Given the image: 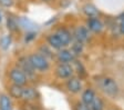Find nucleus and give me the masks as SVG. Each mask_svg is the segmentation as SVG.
<instances>
[{
	"label": "nucleus",
	"instance_id": "1",
	"mask_svg": "<svg viewBox=\"0 0 124 110\" xmlns=\"http://www.w3.org/2000/svg\"><path fill=\"white\" fill-rule=\"evenodd\" d=\"M99 87H100L101 91L110 98L117 97V94L120 92L117 82L111 77H102L99 80Z\"/></svg>",
	"mask_w": 124,
	"mask_h": 110
},
{
	"label": "nucleus",
	"instance_id": "11",
	"mask_svg": "<svg viewBox=\"0 0 124 110\" xmlns=\"http://www.w3.org/2000/svg\"><path fill=\"white\" fill-rule=\"evenodd\" d=\"M55 34L59 37V39L61 40V42L63 43V46H64L65 48H67L73 40L72 34H71L67 28H64V27H60V28H58L57 30H55Z\"/></svg>",
	"mask_w": 124,
	"mask_h": 110
},
{
	"label": "nucleus",
	"instance_id": "17",
	"mask_svg": "<svg viewBox=\"0 0 124 110\" xmlns=\"http://www.w3.org/2000/svg\"><path fill=\"white\" fill-rule=\"evenodd\" d=\"M72 66H73V69H74V72H77L78 77L80 79L86 77V69H85V67L83 66V63L81 62V61L75 59L72 62Z\"/></svg>",
	"mask_w": 124,
	"mask_h": 110
},
{
	"label": "nucleus",
	"instance_id": "22",
	"mask_svg": "<svg viewBox=\"0 0 124 110\" xmlns=\"http://www.w3.org/2000/svg\"><path fill=\"white\" fill-rule=\"evenodd\" d=\"M20 110H40V107H39V105L36 101L34 102L23 101L22 103H21Z\"/></svg>",
	"mask_w": 124,
	"mask_h": 110
},
{
	"label": "nucleus",
	"instance_id": "23",
	"mask_svg": "<svg viewBox=\"0 0 124 110\" xmlns=\"http://www.w3.org/2000/svg\"><path fill=\"white\" fill-rule=\"evenodd\" d=\"M11 41H12V39H11L10 36H3L2 38L0 39V47H1V49L7 50L8 48L10 47Z\"/></svg>",
	"mask_w": 124,
	"mask_h": 110
},
{
	"label": "nucleus",
	"instance_id": "29",
	"mask_svg": "<svg viewBox=\"0 0 124 110\" xmlns=\"http://www.w3.org/2000/svg\"><path fill=\"white\" fill-rule=\"evenodd\" d=\"M42 1H46V2H50V1H52V0H42Z\"/></svg>",
	"mask_w": 124,
	"mask_h": 110
},
{
	"label": "nucleus",
	"instance_id": "25",
	"mask_svg": "<svg viewBox=\"0 0 124 110\" xmlns=\"http://www.w3.org/2000/svg\"><path fill=\"white\" fill-rule=\"evenodd\" d=\"M73 109H74V110H91V108H90V106L83 103V102L80 100V101H77L74 103Z\"/></svg>",
	"mask_w": 124,
	"mask_h": 110
},
{
	"label": "nucleus",
	"instance_id": "19",
	"mask_svg": "<svg viewBox=\"0 0 124 110\" xmlns=\"http://www.w3.org/2000/svg\"><path fill=\"white\" fill-rule=\"evenodd\" d=\"M19 26L27 29L28 31H33L34 29H37V26L31 20H29L28 18H21L19 20Z\"/></svg>",
	"mask_w": 124,
	"mask_h": 110
},
{
	"label": "nucleus",
	"instance_id": "26",
	"mask_svg": "<svg viewBox=\"0 0 124 110\" xmlns=\"http://www.w3.org/2000/svg\"><path fill=\"white\" fill-rule=\"evenodd\" d=\"M117 28H119V31L121 34H124V16L120 17L117 19Z\"/></svg>",
	"mask_w": 124,
	"mask_h": 110
},
{
	"label": "nucleus",
	"instance_id": "27",
	"mask_svg": "<svg viewBox=\"0 0 124 110\" xmlns=\"http://www.w3.org/2000/svg\"><path fill=\"white\" fill-rule=\"evenodd\" d=\"M0 6L5 8H10L13 6V0H0Z\"/></svg>",
	"mask_w": 124,
	"mask_h": 110
},
{
	"label": "nucleus",
	"instance_id": "20",
	"mask_svg": "<svg viewBox=\"0 0 124 110\" xmlns=\"http://www.w3.org/2000/svg\"><path fill=\"white\" fill-rule=\"evenodd\" d=\"M71 50L73 51L75 56H79L83 52V50H84V43L81 41H78V40H74L72 42V46H71Z\"/></svg>",
	"mask_w": 124,
	"mask_h": 110
},
{
	"label": "nucleus",
	"instance_id": "13",
	"mask_svg": "<svg viewBox=\"0 0 124 110\" xmlns=\"http://www.w3.org/2000/svg\"><path fill=\"white\" fill-rule=\"evenodd\" d=\"M96 97V92L94 91L93 88H86L82 91V94H81V101L83 103L88 106H91L92 105V102L94 101Z\"/></svg>",
	"mask_w": 124,
	"mask_h": 110
},
{
	"label": "nucleus",
	"instance_id": "15",
	"mask_svg": "<svg viewBox=\"0 0 124 110\" xmlns=\"http://www.w3.org/2000/svg\"><path fill=\"white\" fill-rule=\"evenodd\" d=\"M82 11L88 18H99L100 11L93 3H85L82 7Z\"/></svg>",
	"mask_w": 124,
	"mask_h": 110
},
{
	"label": "nucleus",
	"instance_id": "28",
	"mask_svg": "<svg viewBox=\"0 0 124 110\" xmlns=\"http://www.w3.org/2000/svg\"><path fill=\"white\" fill-rule=\"evenodd\" d=\"M34 34H36V32L34 31H28V34H26V42H29L30 40H32L34 38Z\"/></svg>",
	"mask_w": 124,
	"mask_h": 110
},
{
	"label": "nucleus",
	"instance_id": "6",
	"mask_svg": "<svg viewBox=\"0 0 124 110\" xmlns=\"http://www.w3.org/2000/svg\"><path fill=\"white\" fill-rule=\"evenodd\" d=\"M65 88H67V90L70 93H72V94L80 93L83 90L82 79H80L79 77L72 76L71 78H69L65 81Z\"/></svg>",
	"mask_w": 124,
	"mask_h": 110
},
{
	"label": "nucleus",
	"instance_id": "21",
	"mask_svg": "<svg viewBox=\"0 0 124 110\" xmlns=\"http://www.w3.org/2000/svg\"><path fill=\"white\" fill-rule=\"evenodd\" d=\"M91 110H105V105H104L103 99L99 96H96L94 101L92 102V105L90 106Z\"/></svg>",
	"mask_w": 124,
	"mask_h": 110
},
{
	"label": "nucleus",
	"instance_id": "2",
	"mask_svg": "<svg viewBox=\"0 0 124 110\" xmlns=\"http://www.w3.org/2000/svg\"><path fill=\"white\" fill-rule=\"evenodd\" d=\"M29 60H30L31 65L33 67V69L37 72H46L50 69V60L40 52H34L30 53L28 56Z\"/></svg>",
	"mask_w": 124,
	"mask_h": 110
},
{
	"label": "nucleus",
	"instance_id": "8",
	"mask_svg": "<svg viewBox=\"0 0 124 110\" xmlns=\"http://www.w3.org/2000/svg\"><path fill=\"white\" fill-rule=\"evenodd\" d=\"M39 98H40V94H39L38 90H37L34 87H31V86L23 87L22 97H21L22 101H30V102L36 101L37 102L39 100Z\"/></svg>",
	"mask_w": 124,
	"mask_h": 110
},
{
	"label": "nucleus",
	"instance_id": "18",
	"mask_svg": "<svg viewBox=\"0 0 124 110\" xmlns=\"http://www.w3.org/2000/svg\"><path fill=\"white\" fill-rule=\"evenodd\" d=\"M7 27H8V30L11 32H17L19 30V20L15 18V17L10 16L8 17L7 19Z\"/></svg>",
	"mask_w": 124,
	"mask_h": 110
},
{
	"label": "nucleus",
	"instance_id": "12",
	"mask_svg": "<svg viewBox=\"0 0 124 110\" xmlns=\"http://www.w3.org/2000/svg\"><path fill=\"white\" fill-rule=\"evenodd\" d=\"M46 42H48V45H49L50 48L57 50V51L65 48L64 46H63V43L61 42V40L59 39V37L55 34V32L48 34V37H46Z\"/></svg>",
	"mask_w": 124,
	"mask_h": 110
},
{
	"label": "nucleus",
	"instance_id": "4",
	"mask_svg": "<svg viewBox=\"0 0 124 110\" xmlns=\"http://www.w3.org/2000/svg\"><path fill=\"white\" fill-rule=\"evenodd\" d=\"M17 62H18L17 63V67H19L23 72L26 73V76L29 81H30V80H33L37 77V71L33 69V67H32V65H31L30 60H29V58L27 57V56L20 57Z\"/></svg>",
	"mask_w": 124,
	"mask_h": 110
},
{
	"label": "nucleus",
	"instance_id": "30",
	"mask_svg": "<svg viewBox=\"0 0 124 110\" xmlns=\"http://www.w3.org/2000/svg\"><path fill=\"white\" fill-rule=\"evenodd\" d=\"M1 20H2V17H1V12H0V22H1Z\"/></svg>",
	"mask_w": 124,
	"mask_h": 110
},
{
	"label": "nucleus",
	"instance_id": "16",
	"mask_svg": "<svg viewBox=\"0 0 124 110\" xmlns=\"http://www.w3.org/2000/svg\"><path fill=\"white\" fill-rule=\"evenodd\" d=\"M12 102L7 93H0V110H11Z\"/></svg>",
	"mask_w": 124,
	"mask_h": 110
},
{
	"label": "nucleus",
	"instance_id": "7",
	"mask_svg": "<svg viewBox=\"0 0 124 110\" xmlns=\"http://www.w3.org/2000/svg\"><path fill=\"white\" fill-rule=\"evenodd\" d=\"M55 59L59 63H72L77 59V56L73 53V51L71 49L63 48V49L59 50L57 52Z\"/></svg>",
	"mask_w": 124,
	"mask_h": 110
},
{
	"label": "nucleus",
	"instance_id": "14",
	"mask_svg": "<svg viewBox=\"0 0 124 110\" xmlns=\"http://www.w3.org/2000/svg\"><path fill=\"white\" fill-rule=\"evenodd\" d=\"M22 91H23V87L19 86V85L11 84L10 86L8 87V93H9V97L12 98V99L21 100Z\"/></svg>",
	"mask_w": 124,
	"mask_h": 110
},
{
	"label": "nucleus",
	"instance_id": "24",
	"mask_svg": "<svg viewBox=\"0 0 124 110\" xmlns=\"http://www.w3.org/2000/svg\"><path fill=\"white\" fill-rule=\"evenodd\" d=\"M52 48H49L48 46H42V47H40V49H39V52L41 53V55H43L44 57H46L48 59H52V58L54 57L53 55H52V51H51Z\"/></svg>",
	"mask_w": 124,
	"mask_h": 110
},
{
	"label": "nucleus",
	"instance_id": "5",
	"mask_svg": "<svg viewBox=\"0 0 124 110\" xmlns=\"http://www.w3.org/2000/svg\"><path fill=\"white\" fill-rule=\"evenodd\" d=\"M9 79H10L11 84L19 85V86H27L28 84V78H27L26 73L23 72L19 67H13L9 70Z\"/></svg>",
	"mask_w": 124,
	"mask_h": 110
},
{
	"label": "nucleus",
	"instance_id": "3",
	"mask_svg": "<svg viewBox=\"0 0 124 110\" xmlns=\"http://www.w3.org/2000/svg\"><path fill=\"white\" fill-rule=\"evenodd\" d=\"M54 75L60 80H68L74 76V69L72 63H58L54 69Z\"/></svg>",
	"mask_w": 124,
	"mask_h": 110
},
{
	"label": "nucleus",
	"instance_id": "9",
	"mask_svg": "<svg viewBox=\"0 0 124 110\" xmlns=\"http://www.w3.org/2000/svg\"><path fill=\"white\" fill-rule=\"evenodd\" d=\"M72 36L74 38V40H78V41H81L83 43H85L90 39V31L86 28V26H78L74 29Z\"/></svg>",
	"mask_w": 124,
	"mask_h": 110
},
{
	"label": "nucleus",
	"instance_id": "10",
	"mask_svg": "<svg viewBox=\"0 0 124 110\" xmlns=\"http://www.w3.org/2000/svg\"><path fill=\"white\" fill-rule=\"evenodd\" d=\"M85 26L89 29V31L93 32V34H101L104 29V25L100 20V18H89L86 20Z\"/></svg>",
	"mask_w": 124,
	"mask_h": 110
}]
</instances>
